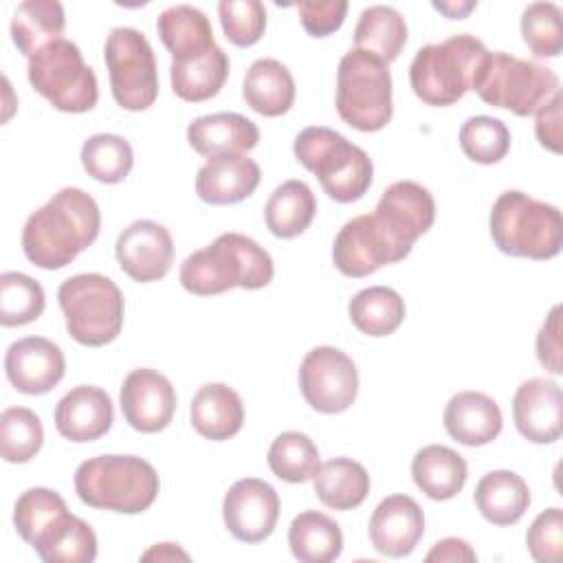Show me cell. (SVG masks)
Returning <instances> with one entry per match:
<instances>
[{
  "label": "cell",
  "instance_id": "4",
  "mask_svg": "<svg viewBox=\"0 0 563 563\" xmlns=\"http://www.w3.org/2000/svg\"><path fill=\"white\" fill-rule=\"evenodd\" d=\"M490 238L510 257L552 260L563 244L561 211L523 191L508 189L493 202Z\"/></svg>",
  "mask_w": 563,
  "mask_h": 563
},
{
  "label": "cell",
  "instance_id": "37",
  "mask_svg": "<svg viewBox=\"0 0 563 563\" xmlns=\"http://www.w3.org/2000/svg\"><path fill=\"white\" fill-rule=\"evenodd\" d=\"M347 314L358 332L387 336L405 321V299L389 286H369L350 299Z\"/></svg>",
  "mask_w": 563,
  "mask_h": 563
},
{
  "label": "cell",
  "instance_id": "15",
  "mask_svg": "<svg viewBox=\"0 0 563 563\" xmlns=\"http://www.w3.org/2000/svg\"><path fill=\"white\" fill-rule=\"evenodd\" d=\"M222 519L238 541L260 543L268 539L277 526L279 495L264 479H238L222 499Z\"/></svg>",
  "mask_w": 563,
  "mask_h": 563
},
{
  "label": "cell",
  "instance_id": "16",
  "mask_svg": "<svg viewBox=\"0 0 563 563\" xmlns=\"http://www.w3.org/2000/svg\"><path fill=\"white\" fill-rule=\"evenodd\" d=\"M114 255L130 279L139 284L158 282L172 268L174 240L167 227L154 220H134L119 233Z\"/></svg>",
  "mask_w": 563,
  "mask_h": 563
},
{
  "label": "cell",
  "instance_id": "23",
  "mask_svg": "<svg viewBox=\"0 0 563 563\" xmlns=\"http://www.w3.org/2000/svg\"><path fill=\"white\" fill-rule=\"evenodd\" d=\"M260 165L246 154L211 156L196 174V194L207 205H235L260 185Z\"/></svg>",
  "mask_w": 563,
  "mask_h": 563
},
{
  "label": "cell",
  "instance_id": "11",
  "mask_svg": "<svg viewBox=\"0 0 563 563\" xmlns=\"http://www.w3.org/2000/svg\"><path fill=\"white\" fill-rule=\"evenodd\" d=\"M103 59L108 66L114 101L130 112L147 110L158 97V70L152 44L132 26H114L106 37Z\"/></svg>",
  "mask_w": 563,
  "mask_h": 563
},
{
  "label": "cell",
  "instance_id": "21",
  "mask_svg": "<svg viewBox=\"0 0 563 563\" xmlns=\"http://www.w3.org/2000/svg\"><path fill=\"white\" fill-rule=\"evenodd\" d=\"M561 387L550 378H528L512 396L517 431L534 444H552L561 438Z\"/></svg>",
  "mask_w": 563,
  "mask_h": 563
},
{
  "label": "cell",
  "instance_id": "26",
  "mask_svg": "<svg viewBox=\"0 0 563 563\" xmlns=\"http://www.w3.org/2000/svg\"><path fill=\"white\" fill-rule=\"evenodd\" d=\"M156 31L176 64L198 59L218 46L209 18L191 4L167 7L156 18Z\"/></svg>",
  "mask_w": 563,
  "mask_h": 563
},
{
  "label": "cell",
  "instance_id": "27",
  "mask_svg": "<svg viewBox=\"0 0 563 563\" xmlns=\"http://www.w3.org/2000/svg\"><path fill=\"white\" fill-rule=\"evenodd\" d=\"M191 427L207 440H229L244 424V405L240 394L224 383L202 385L189 407Z\"/></svg>",
  "mask_w": 563,
  "mask_h": 563
},
{
  "label": "cell",
  "instance_id": "14",
  "mask_svg": "<svg viewBox=\"0 0 563 563\" xmlns=\"http://www.w3.org/2000/svg\"><path fill=\"white\" fill-rule=\"evenodd\" d=\"M374 218L383 227L398 257L405 260L416 240L433 227L435 200L420 183L396 180L383 191Z\"/></svg>",
  "mask_w": 563,
  "mask_h": 563
},
{
  "label": "cell",
  "instance_id": "50",
  "mask_svg": "<svg viewBox=\"0 0 563 563\" xmlns=\"http://www.w3.org/2000/svg\"><path fill=\"white\" fill-rule=\"evenodd\" d=\"M143 561H189V554L178 548V543H156L141 554Z\"/></svg>",
  "mask_w": 563,
  "mask_h": 563
},
{
  "label": "cell",
  "instance_id": "41",
  "mask_svg": "<svg viewBox=\"0 0 563 563\" xmlns=\"http://www.w3.org/2000/svg\"><path fill=\"white\" fill-rule=\"evenodd\" d=\"M44 442V427L35 411L26 407H9L0 416V453L9 464L33 460Z\"/></svg>",
  "mask_w": 563,
  "mask_h": 563
},
{
  "label": "cell",
  "instance_id": "7",
  "mask_svg": "<svg viewBox=\"0 0 563 563\" xmlns=\"http://www.w3.org/2000/svg\"><path fill=\"white\" fill-rule=\"evenodd\" d=\"M471 90L493 108L510 110L517 117H530L561 92V81L556 73L543 64L504 51H488L475 73Z\"/></svg>",
  "mask_w": 563,
  "mask_h": 563
},
{
  "label": "cell",
  "instance_id": "18",
  "mask_svg": "<svg viewBox=\"0 0 563 563\" xmlns=\"http://www.w3.org/2000/svg\"><path fill=\"white\" fill-rule=\"evenodd\" d=\"M332 262L345 277H367L385 264L400 262L374 213L347 220L332 244Z\"/></svg>",
  "mask_w": 563,
  "mask_h": 563
},
{
  "label": "cell",
  "instance_id": "42",
  "mask_svg": "<svg viewBox=\"0 0 563 563\" xmlns=\"http://www.w3.org/2000/svg\"><path fill=\"white\" fill-rule=\"evenodd\" d=\"M462 152L479 165L499 163L510 150V132L504 121L486 114L471 117L460 128Z\"/></svg>",
  "mask_w": 563,
  "mask_h": 563
},
{
  "label": "cell",
  "instance_id": "13",
  "mask_svg": "<svg viewBox=\"0 0 563 563\" xmlns=\"http://www.w3.org/2000/svg\"><path fill=\"white\" fill-rule=\"evenodd\" d=\"M79 517L70 515L64 497L44 486L24 490L13 506V526L44 563H53L55 552L75 530Z\"/></svg>",
  "mask_w": 563,
  "mask_h": 563
},
{
  "label": "cell",
  "instance_id": "8",
  "mask_svg": "<svg viewBox=\"0 0 563 563\" xmlns=\"http://www.w3.org/2000/svg\"><path fill=\"white\" fill-rule=\"evenodd\" d=\"M68 334L86 345L112 343L123 328L125 301L119 286L101 273H79L62 282L57 290Z\"/></svg>",
  "mask_w": 563,
  "mask_h": 563
},
{
  "label": "cell",
  "instance_id": "32",
  "mask_svg": "<svg viewBox=\"0 0 563 563\" xmlns=\"http://www.w3.org/2000/svg\"><path fill=\"white\" fill-rule=\"evenodd\" d=\"M64 29L66 15L57 0L20 2L11 18V40L26 57H33L46 44L62 40Z\"/></svg>",
  "mask_w": 563,
  "mask_h": 563
},
{
  "label": "cell",
  "instance_id": "17",
  "mask_svg": "<svg viewBox=\"0 0 563 563\" xmlns=\"http://www.w3.org/2000/svg\"><path fill=\"white\" fill-rule=\"evenodd\" d=\"M125 422L141 433L163 431L176 411V389L165 374L152 367L132 369L119 394Z\"/></svg>",
  "mask_w": 563,
  "mask_h": 563
},
{
  "label": "cell",
  "instance_id": "36",
  "mask_svg": "<svg viewBox=\"0 0 563 563\" xmlns=\"http://www.w3.org/2000/svg\"><path fill=\"white\" fill-rule=\"evenodd\" d=\"M231 64L229 55L224 48L213 46L207 55L176 64L172 62L169 66V79H172V90L176 97L189 103H200L220 92L229 77Z\"/></svg>",
  "mask_w": 563,
  "mask_h": 563
},
{
  "label": "cell",
  "instance_id": "2",
  "mask_svg": "<svg viewBox=\"0 0 563 563\" xmlns=\"http://www.w3.org/2000/svg\"><path fill=\"white\" fill-rule=\"evenodd\" d=\"M273 275L275 266L268 251L253 238L233 231L187 255L178 271L183 288L198 297L220 295L235 286L257 290L268 286Z\"/></svg>",
  "mask_w": 563,
  "mask_h": 563
},
{
  "label": "cell",
  "instance_id": "48",
  "mask_svg": "<svg viewBox=\"0 0 563 563\" xmlns=\"http://www.w3.org/2000/svg\"><path fill=\"white\" fill-rule=\"evenodd\" d=\"M561 108H563V95L556 92L539 112L534 132L541 143V147L559 154L561 152Z\"/></svg>",
  "mask_w": 563,
  "mask_h": 563
},
{
  "label": "cell",
  "instance_id": "20",
  "mask_svg": "<svg viewBox=\"0 0 563 563\" xmlns=\"http://www.w3.org/2000/svg\"><path fill=\"white\" fill-rule=\"evenodd\" d=\"M367 534L378 554L402 559L424 534V512L413 497L389 495L374 508Z\"/></svg>",
  "mask_w": 563,
  "mask_h": 563
},
{
  "label": "cell",
  "instance_id": "40",
  "mask_svg": "<svg viewBox=\"0 0 563 563\" xmlns=\"http://www.w3.org/2000/svg\"><path fill=\"white\" fill-rule=\"evenodd\" d=\"M44 306L46 295L37 279L18 271L0 275V323L4 328L35 321L44 312Z\"/></svg>",
  "mask_w": 563,
  "mask_h": 563
},
{
  "label": "cell",
  "instance_id": "12",
  "mask_svg": "<svg viewBox=\"0 0 563 563\" xmlns=\"http://www.w3.org/2000/svg\"><path fill=\"white\" fill-rule=\"evenodd\" d=\"M299 389L303 400L319 413H341L358 394V369L339 347H312L299 365Z\"/></svg>",
  "mask_w": 563,
  "mask_h": 563
},
{
  "label": "cell",
  "instance_id": "5",
  "mask_svg": "<svg viewBox=\"0 0 563 563\" xmlns=\"http://www.w3.org/2000/svg\"><path fill=\"white\" fill-rule=\"evenodd\" d=\"M295 158L312 172L321 189L334 202H354L365 196L374 178V165L367 152L350 143L332 128H303L292 143Z\"/></svg>",
  "mask_w": 563,
  "mask_h": 563
},
{
  "label": "cell",
  "instance_id": "9",
  "mask_svg": "<svg viewBox=\"0 0 563 563\" xmlns=\"http://www.w3.org/2000/svg\"><path fill=\"white\" fill-rule=\"evenodd\" d=\"M336 112L358 132L383 130L394 114L389 64L358 48L347 51L336 68Z\"/></svg>",
  "mask_w": 563,
  "mask_h": 563
},
{
  "label": "cell",
  "instance_id": "44",
  "mask_svg": "<svg viewBox=\"0 0 563 563\" xmlns=\"http://www.w3.org/2000/svg\"><path fill=\"white\" fill-rule=\"evenodd\" d=\"M218 15L224 37L240 48L257 44L264 35L266 9L260 0H222Z\"/></svg>",
  "mask_w": 563,
  "mask_h": 563
},
{
  "label": "cell",
  "instance_id": "24",
  "mask_svg": "<svg viewBox=\"0 0 563 563\" xmlns=\"http://www.w3.org/2000/svg\"><path fill=\"white\" fill-rule=\"evenodd\" d=\"M442 422L446 433L464 446L493 442L504 427L499 405L484 391H457L444 407Z\"/></svg>",
  "mask_w": 563,
  "mask_h": 563
},
{
  "label": "cell",
  "instance_id": "10",
  "mask_svg": "<svg viewBox=\"0 0 563 563\" xmlns=\"http://www.w3.org/2000/svg\"><path fill=\"white\" fill-rule=\"evenodd\" d=\"M26 75L29 84L62 112L81 114L97 106L99 86L95 70L84 62L79 46L66 37L46 44L29 57Z\"/></svg>",
  "mask_w": 563,
  "mask_h": 563
},
{
  "label": "cell",
  "instance_id": "30",
  "mask_svg": "<svg viewBox=\"0 0 563 563\" xmlns=\"http://www.w3.org/2000/svg\"><path fill=\"white\" fill-rule=\"evenodd\" d=\"M479 515L493 526L517 523L530 506V488L515 471H490L482 475L473 493Z\"/></svg>",
  "mask_w": 563,
  "mask_h": 563
},
{
  "label": "cell",
  "instance_id": "33",
  "mask_svg": "<svg viewBox=\"0 0 563 563\" xmlns=\"http://www.w3.org/2000/svg\"><path fill=\"white\" fill-rule=\"evenodd\" d=\"M317 213L312 189L303 180H284L273 189L264 207V220L275 238L290 240L301 235Z\"/></svg>",
  "mask_w": 563,
  "mask_h": 563
},
{
  "label": "cell",
  "instance_id": "19",
  "mask_svg": "<svg viewBox=\"0 0 563 563\" xmlns=\"http://www.w3.org/2000/svg\"><path fill=\"white\" fill-rule=\"evenodd\" d=\"M9 383L29 396L51 391L66 372V358L57 343L44 336H24L13 341L4 354Z\"/></svg>",
  "mask_w": 563,
  "mask_h": 563
},
{
  "label": "cell",
  "instance_id": "22",
  "mask_svg": "<svg viewBox=\"0 0 563 563\" xmlns=\"http://www.w3.org/2000/svg\"><path fill=\"white\" fill-rule=\"evenodd\" d=\"M114 409L106 389L77 385L55 405V429L70 442H92L112 427Z\"/></svg>",
  "mask_w": 563,
  "mask_h": 563
},
{
  "label": "cell",
  "instance_id": "3",
  "mask_svg": "<svg viewBox=\"0 0 563 563\" xmlns=\"http://www.w3.org/2000/svg\"><path fill=\"white\" fill-rule=\"evenodd\" d=\"M158 488L156 468L136 455H97L75 471L77 497L99 510L139 515L156 501Z\"/></svg>",
  "mask_w": 563,
  "mask_h": 563
},
{
  "label": "cell",
  "instance_id": "1",
  "mask_svg": "<svg viewBox=\"0 0 563 563\" xmlns=\"http://www.w3.org/2000/svg\"><path fill=\"white\" fill-rule=\"evenodd\" d=\"M101 229V211L95 198L79 187H62L33 211L22 229L26 260L44 271L68 266L88 249Z\"/></svg>",
  "mask_w": 563,
  "mask_h": 563
},
{
  "label": "cell",
  "instance_id": "29",
  "mask_svg": "<svg viewBox=\"0 0 563 563\" xmlns=\"http://www.w3.org/2000/svg\"><path fill=\"white\" fill-rule=\"evenodd\" d=\"M411 477L416 486L435 501L453 499L466 484V460L444 444L422 446L411 460Z\"/></svg>",
  "mask_w": 563,
  "mask_h": 563
},
{
  "label": "cell",
  "instance_id": "51",
  "mask_svg": "<svg viewBox=\"0 0 563 563\" xmlns=\"http://www.w3.org/2000/svg\"><path fill=\"white\" fill-rule=\"evenodd\" d=\"M477 7V2L473 0H457V2H433V9L440 11L442 15L451 18V20H462L466 18L473 9Z\"/></svg>",
  "mask_w": 563,
  "mask_h": 563
},
{
  "label": "cell",
  "instance_id": "28",
  "mask_svg": "<svg viewBox=\"0 0 563 563\" xmlns=\"http://www.w3.org/2000/svg\"><path fill=\"white\" fill-rule=\"evenodd\" d=\"M295 79L286 64L273 57L255 59L242 81L244 101L262 117H282L295 103Z\"/></svg>",
  "mask_w": 563,
  "mask_h": 563
},
{
  "label": "cell",
  "instance_id": "47",
  "mask_svg": "<svg viewBox=\"0 0 563 563\" xmlns=\"http://www.w3.org/2000/svg\"><path fill=\"white\" fill-rule=\"evenodd\" d=\"M537 358L550 374H561V306H554L537 334Z\"/></svg>",
  "mask_w": 563,
  "mask_h": 563
},
{
  "label": "cell",
  "instance_id": "35",
  "mask_svg": "<svg viewBox=\"0 0 563 563\" xmlns=\"http://www.w3.org/2000/svg\"><path fill=\"white\" fill-rule=\"evenodd\" d=\"M407 44V22L389 4H372L361 11L354 29V48L394 62Z\"/></svg>",
  "mask_w": 563,
  "mask_h": 563
},
{
  "label": "cell",
  "instance_id": "38",
  "mask_svg": "<svg viewBox=\"0 0 563 563\" xmlns=\"http://www.w3.org/2000/svg\"><path fill=\"white\" fill-rule=\"evenodd\" d=\"M79 158L86 174L106 185L125 180L134 165L132 145L123 136L108 132L92 134L88 141H84Z\"/></svg>",
  "mask_w": 563,
  "mask_h": 563
},
{
  "label": "cell",
  "instance_id": "6",
  "mask_svg": "<svg viewBox=\"0 0 563 563\" xmlns=\"http://www.w3.org/2000/svg\"><path fill=\"white\" fill-rule=\"evenodd\" d=\"M486 53L484 42L471 33L420 46L409 66V81L416 97L427 106H451L460 101L471 90Z\"/></svg>",
  "mask_w": 563,
  "mask_h": 563
},
{
  "label": "cell",
  "instance_id": "45",
  "mask_svg": "<svg viewBox=\"0 0 563 563\" xmlns=\"http://www.w3.org/2000/svg\"><path fill=\"white\" fill-rule=\"evenodd\" d=\"M528 552L539 563H559L563 556V510L548 508L534 517L526 534Z\"/></svg>",
  "mask_w": 563,
  "mask_h": 563
},
{
  "label": "cell",
  "instance_id": "39",
  "mask_svg": "<svg viewBox=\"0 0 563 563\" xmlns=\"http://www.w3.org/2000/svg\"><path fill=\"white\" fill-rule=\"evenodd\" d=\"M268 466L275 477L288 484H303L321 466L317 444L301 431L279 433L268 449Z\"/></svg>",
  "mask_w": 563,
  "mask_h": 563
},
{
  "label": "cell",
  "instance_id": "49",
  "mask_svg": "<svg viewBox=\"0 0 563 563\" xmlns=\"http://www.w3.org/2000/svg\"><path fill=\"white\" fill-rule=\"evenodd\" d=\"M477 554L475 550L468 545V541L457 539V537H446L440 539L438 543H433V548L427 552L424 561L433 563H460V561H475Z\"/></svg>",
  "mask_w": 563,
  "mask_h": 563
},
{
  "label": "cell",
  "instance_id": "46",
  "mask_svg": "<svg viewBox=\"0 0 563 563\" xmlns=\"http://www.w3.org/2000/svg\"><path fill=\"white\" fill-rule=\"evenodd\" d=\"M301 26L312 37H325L341 29L347 2L345 0H323V2H299L297 7Z\"/></svg>",
  "mask_w": 563,
  "mask_h": 563
},
{
  "label": "cell",
  "instance_id": "34",
  "mask_svg": "<svg viewBox=\"0 0 563 563\" xmlns=\"http://www.w3.org/2000/svg\"><path fill=\"white\" fill-rule=\"evenodd\" d=\"M288 545L301 563H330L343 550V532L325 512L303 510L290 521Z\"/></svg>",
  "mask_w": 563,
  "mask_h": 563
},
{
  "label": "cell",
  "instance_id": "43",
  "mask_svg": "<svg viewBox=\"0 0 563 563\" xmlns=\"http://www.w3.org/2000/svg\"><path fill=\"white\" fill-rule=\"evenodd\" d=\"M561 7L554 2H530L521 13V35L537 57H559L563 51Z\"/></svg>",
  "mask_w": 563,
  "mask_h": 563
},
{
  "label": "cell",
  "instance_id": "25",
  "mask_svg": "<svg viewBox=\"0 0 563 563\" xmlns=\"http://www.w3.org/2000/svg\"><path fill=\"white\" fill-rule=\"evenodd\" d=\"M187 141L200 156L244 154L260 141V128L240 112H213L187 125Z\"/></svg>",
  "mask_w": 563,
  "mask_h": 563
},
{
  "label": "cell",
  "instance_id": "31",
  "mask_svg": "<svg viewBox=\"0 0 563 563\" xmlns=\"http://www.w3.org/2000/svg\"><path fill=\"white\" fill-rule=\"evenodd\" d=\"M312 488L323 506L332 510H352L365 501L369 493V475L365 466L352 457H332L314 473Z\"/></svg>",
  "mask_w": 563,
  "mask_h": 563
}]
</instances>
